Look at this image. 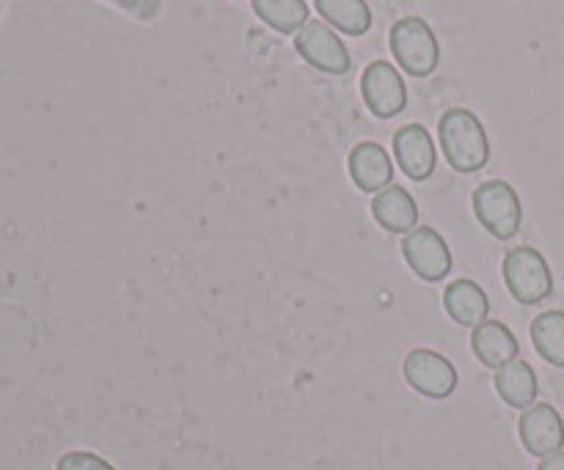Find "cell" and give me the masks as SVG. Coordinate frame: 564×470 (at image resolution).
I'll use <instances>...</instances> for the list:
<instances>
[{
  "instance_id": "14",
  "label": "cell",
  "mask_w": 564,
  "mask_h": 470,
  "mask_svg": "<svg viewBox=\"0 0 564 470\" xmlns=\"http://www.w3.org/2000/svg\"><path fill=\"white\" fill-rule=\"evenodd\" d=\"M444 306L449 311V317L455 319L463 328H477L488 319L490 314V300L485 295L482 286L471 278H460L455 284L446 286L444 292Z\"/></svg>"
},
{
  "instance_id": "9",
  "label": "cell",
  "mask_w": 564,
  "mask_h": 470,
  "mask_svg": "<svg viewBox=\"0 0 564 470\" xmlns=\"http://www.w3.org/2000/svg\"><path fill=\"white\" fill-rule=\"evenodd\" d=\"M394 157L402 174L411 176L413 182H427L435 174V141L422 124H405L394 135Z\"/></svg>"
},
{
  "instance_id": "1",
  "label": "cell",
  "mask_w": 564,
  "mask_h": 470,
  "mask_svg": "<svg viewBox=\"0 0 564 470\" xmlns=\"http://www.w3.org/2000/svg\"><path fill=\"white\" fill-rule=\"evenodd\" d=\"M441 152L457 174H477L488 165L490 143L482 121L466 108H452L438 124Z\"/></svg>"
},
{
  "instance_id": "20",
  "label": "cell",
  "mask_w": 564,
  "mask_h": 470,
  "mask_svg": "<svg viewBox=\"0 0 564 470\" xmlns=\"http://www.w3.org/2000/svg\"><path fill=\"white\" fill-rule=\"evenodd\" d=\"M538 470H564V455H562V451H556V455L545 457V460L540 462Z\"/></svg>"
},
{
  "instance_id": "16",
  "label": "cell",
  "mask_w": 564,
  "mask_h": 470,
  "mask_svg": "<svg viewBox=\"0 0 564 470\" xmlns=\"http://www.w3.org/2000/svg\"><path fill=\"white\" fill-rule=\"evenodd\" d=\"M323 22L347 36H364L372 28V9L367 0H314Z\"/></svg>"
},
{
  "instance_id": "10",
  "label": "cell",
  "mask_w": 564,
  "mask_h": 470,
  "mask_svg": "<svg viewBox=\"0 0 564 470\" xmlns=\"http://www.w3.org/2000/svg\"><path fill=\"white\" fill-rule=\"evenodd\" d=\"M521 440L529 455L551 457L564 446V424L551 405L527 407L521 416Z\"/></svg>"
},
{
  "instance_id": "2",
  "label": "cell",
  "mask_w": 564,
  "mask_h": 470,
  "mask_svg": "<svg viewBox=\"0 0 564 470\" xmlns=\"http://www.w3.org/2000/svg\"><path fill=\"white\" fill-rule=\"evenodd\" d=\"M391 53H394L397 64L413 77H430L438 69L441 47L435 39L433 28L422 20V17H402L394 22L389 33Z\"/></svg>"
},
{
  "instance_id": "5",
  "label": "cell",
  "mask_w": 564,
  "mask_h": 470,
  "mask_svg": "<svg viewBox=\"0 0 564 470\" xmlns=\"http://www.w3.org/2000/svg\"><path fill=\"white\" fill-rule=\"evenodd\" d=\"M295 50L301 53V58L306 61V64L325 72V75H347L352 66L350 50H347L345 42L336 36V31L328 22L308 20L306 25L297 31Z\"/></svg>"
},
{
  "instance_id": "3",
  "label": "cell",
  "mask_w": 564,
  "mask_h": 470,
  "mask_svg": "<svg viewBox=\"0 0 564 470\" xmlns=\"http://www.w3.org/2000/svg\"><path fill=\"white\" fill-rule=\"evenodd\" d=\"M505 284L510 295L521 306H538L554 292V275H551L549 262L534 248H512L505 256Z\"/></svg>"
},
{
  "instance_id": "15",
  "label": "cell",
  "mask_w": 564,
  "mask_h": 470,
  "mask_svg": "<svg viewBox=\"0 0 564 470\" xmlns=\"http://www.w3.org/2000/svg\"><path fill=\"white\" fill-rule=\"evenodd\" d=\"M496 391L510 407L527 411L538 396V374L527 361H510L496 372Z\"/></svg>"
},
{
  "instance_id": "8",
  "label": "cell",
  "mask_w": 564,
  "mask_h": 470,
  "mask_svg": "<svg viewBox=\"0 0 564 470\" xmlns=\"http://www.w3.org/2000/svg\"><path fill=\"white\" fill-rule=\"evenodd\" d=\"M405 380L430 400H446L457 389L455 367L433 350H413L405 358Z\"/></svg>"
},
{
  "instance_id": "12",
  "label": "cell",
  "mask_w": 564,
  "mask_h": 470,
  "mask_svg": "<svg viewBox=\"0 0 564 470\" xmlns=\"http://www.w3.org/2000/svg\"><path fill=\"white\" fill-rule=\"evenodd\" d=\"M471 347L477 361L490 369H501L505 363L516 361L518 350H521L516 334L505 323H496V319H485L482 325L474 328Z\"/></svg>"
},
{
  "instance_id": "7",
  "label": "cell",
  "mask_w": 564,
  "mask_h": 470,
  "mask_svg": "<svg viewBox=\"0 0 564 470\" xmlns=\"http://www.w3.org/2000/svg\"><path fill=\"white\" fill-rule=\"evenodd\" d=\"M402 253H405V262L411 264L413 273L422 281H430V284L444 281L452 270L449 245L430 226H419V229L408 231V237L402 240Z\"/></svg>"
},
{
  "instance_id": "18",
  "label": "cell",
  "mask_w": 564,
  "mask_h": 470,
  "mask_svg": "<svg viewBox=\"0 0 564 470\" xmlns=\"http://www.w3.org/2000/svg\"><path fill=\"white\" fill-rule=\"evenodd\" d=\"M253 11L279 33H295L308 22L306 0H253Z\"/></svg>"
},
{
  "instance_id": "11",
  "label": "cell",
  "mask_w": 564,
  "mask_h": 470,
  "mask_svg": "<svg viewBox=\"0 0 564 470\" xmlns=\"http://www.w3.org/2000/svg\"><path fill=\"white\" fill-rule=\"evenodd\" d=\"M347 168H350L352 182L361 187L364 193H380L391 185L394 179V163H391V154L386 152L380 143L364 141L358 146H352L350 160H347Z\"/></svg>"
},
{
  "instance_id": "13",
  "label": "cell",
  "mask_w": 564,
  "mask_h": 470,
  "mask_svg": "<svg viewBox=\"0 0 564 470\" xmlns=\"http://www.w3.org/2000/svg\"><path fill=\"white\" fill-rule=\"evenodd\" d=\"M372 215L386 231L391 234H408V231L416 229L419 220V207L416 198L400 185H389L386 190H380L372 198Z\"/></svg>"
},
{
  "instance_id": "4",
  "label": "cell",
  "mask_w": 564,
  "mask_h": 470,
  "mask_svg": "<svg viewBox=\"0 0 564 470\" xmlns=\"http://www.w3.org/2000/svg\"><path fill=\"white\" fill-rule=\"evenodd\" d=\"M474 215L496 240H512L521 231V198L507 182L490 179L474 190Z\"/></svg>"
},
{
  "instance_id": "19",
  "label": "cell",
  "mask_w": 564,
  "mask_h": 470,
  "mask_svg": "<svg viewBox=\"0 0 564 470\" xmlns=\"http://www.w3.org/2000/svg\"><path fill=\"white\" fill-rule=\"evenodd\" d=\"M58 470H116L102 457L91 455V451H69L58 460Z\"/></svg>"
},
{
  "instance_id": "21",
  "label": "cell",
  "mask_w": 564,
  "mask_h": 470,
  "mask_svg": "<svg viewBox=\"0 0 564 470\" xmlns=\"http://www.w3.org/2000/svg\"><path fill=\"white\" fill-rule=\"evenodd\" d=\"M113 3H124V6H130L132 0H113Z\"/></svg>"
},
{
  "instance_id": "17",
  "label": "cell",
  "mask_w": 564,
  "mask_h": 470,
  "mask_svg": "<svg viewBox=\"0 0 564 470\" xmlns=\"http://www.w3.org/2000/svg\"><path fill=\"white\" fill-rule=\"evenodd\" d=\"M532 341L540 358L564 369V311H545L532 323Z\"/></svg>"
},
{
  "instance_id": "6",
  "label": "cell",
  "mask_w": 564,
  "mask_h": 470,
  "mask_svg": "<svg viewBox=\"0 0 564 470\" xmlns=\"http://www.w3.org/2000/svg\"><path fill=\"white\" fill-rule=\"evenodd\" d=\"M361 94L367 108L378 119H394L405 110L408 88L402 75L389 61H372L361 75Z\"/></svg>"
}]
</instances>
